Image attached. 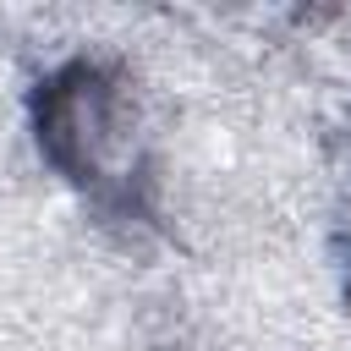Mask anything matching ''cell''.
I'll list each match as a JSON object with an SVG mask.
<instances>
[{
    "instance_id": "cell-1",
    "label": "cell",
    "mask_w": 351,
    "mask_h": 351,
    "mask_svg": "<svg viewBox=\"0 0 351 351\" xmlns=\"http://www.w3.org/2000/svg\"><path fill=\"white\" fill-rule=\"evenodd\" d=\"M121 82L99 60H71L49 71L33 93V137L38 154L77 186L99 181V148L115 137Z\"/></svg>"
}]
</instances>
